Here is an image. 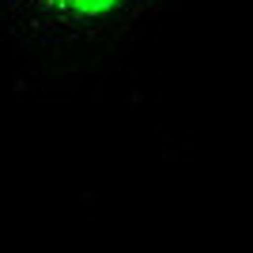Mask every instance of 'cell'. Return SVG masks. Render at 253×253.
Masks as SVG:
<instances>
[{
    "instance_id": "1",
    "label": "cell",
    "mask_w": 253,
    "mask_h": 253,
    "mask_svg": "<svg viewBox=\"0 0 253 253\" xmlns=\"http://www.w3.org/2000/svg\"><path fill=\"white\" fill-rule=\"evenodd\" d=\"M159 0H0V34L23 45H76L136 27Z\"/></svg>"
}]
</instances>
